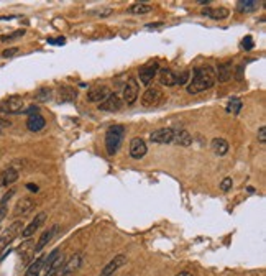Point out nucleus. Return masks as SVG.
<instances>
[{
  "label": "nucleus",
  "mask_w": 266,
  "mask_h": 276,
  "mask_svg": "<svg viewBox=\"0 0 266 276\" xmlns=\"http://www.w3.org/2000/svg\"><path fill=\"white\" fill-rule=\"evenodd\" d=\"M138 99V82L135 77H128V81L123 89V102L127 105H133Z\"/></svg>",
  "instance_id": "obj_8"
},
{
  "label": "nucleus",
  "mask_w": 266,
  "mask_h": 276,
  "mask_svg": "<svg viewBox=\"0 0 266 276\" xmlns=\"http://www.w3.org/2000/svg\"><path fill=\"white\" fill-rule=\"evenodd\" d=\"M160 71V66H158L156 61H151V63L145 64L140 67V81L143 86H150V82L153 81V77L156 76V72Z\"/></svg>",
  "instance_id": "obj_9"
},
{
  "label": "nucleus",
  "mask_w": 266,
  "mask_h": 276,
  "mask_svg": "<svg viewBox=\"0 0 266 276\" xmlns=\"http://www.w3.org/2000/svg\"><path fill=\"white\" fill-rule=\"evenodd\" d=\"M21 109H23V99L20 95H10L3 102H0V114L5 115L21 114Z\"/></svg>",
  "instance_id": "obj_4"
},
{
  "label": "nucleus",
  "mask_w": 266,
  "mask_h": 276,
  "mask_svg": "<svg viewBox=\"0 0 266 276\" xmlns=\"http://www.w3.org/2000/svg\"><path fill=\"white\" fill-rule=\"evenodd\" d=\"M253 46H255V41H253L252 36H245V38H243V41H242V48L243 49L250 51V49H253Z\"/></svg>",
  "instance_id": "obj_35"
},
{
  "label": "nucleus",
  "mask_w": 266,
  "mask_h": 276,
  "mask_svg": "<svg viewBox=\"0 0 266 276\" xmlns=\"http://www.w3.org/2000/svg\"><path fill=\"white\" fill-rule=\"evenodd\" d=\"M158 72H160V82H161V86H166V87L176 86V72H173L171 69H161V71H158Z\"/></svg>",
  "instance_id": "obj_23"
},
{
  "label": "nucleus",
  "mask_w": 266,
  "mask_h": 276,
  "mask_svg": "<svg viewBox=\"0 0 266 276\" xmlns=\"http://www.w3.org/2000/svg\"><path fill=\"white\" fill-rule=\"evenodd\" d=\"M174 132H176V128H171V127L158 128V130H153L150 133V140L153 143H173Z\"/></svg>",
  "instance_id": "obj_7"
},
{
  "label": "nucleus",
  "mask_w": 266,
  "mask_h": 276,
  "mask_svg": "<svg viewBox=\"0 0 266 276\" xmlns=\"http://www.w3.org/2000/svg\"><path fill=\"white\" fill-rule=\"evenodd\" d=\"M258 140H260V143H265L266 142V127L265 125L260 127V130H258Z\"/></svg>",
  "instance_id": "obj_37"
},
{
  "label": "nucleus",
  "mask_w": 266,
  "mask_h": 276,
  "mask_svg": "<svg viewBox=\"0 0 266 276\" xmlns=\"http://www.w3.org/2000/svg\"><path fill=\"white\" fill-rule=\"evenodd\" d=\"M26 188L30 189L31 193H38V186H36V184H31V183H28V184H26Z\"/></svg>",
  "instance_id": "obj_40"
},
{
  "label": "nucleus",
  "mask_w": 266,
  "mask_h": 276,
  "mask_svg": "<svg viewBox=\"0 0 266 276\" xmlns=\"http://www.w3.org/2000/svg\"><path fill=\"white\" fill-rule=\"evenodd\" d=\"M112 12H114V10L112 8H97V10H90L89 13H92V15H95V16H100V18H104V16H109V15H112Z\"/></svg>",
  "instance_id": "obj_31"
},
{
  "label": "nucleus",
  "mask_w": 266,
  "mask_h": 276,
  "mask_svg": "<svg viewBox=\"0 0 266 276\" xmlns=\"http://www.w3.org/2000/svg\"><path fill=\"white\" fill-rule=\"evenodd\" d=\"M36 202L31 199V197H21V199L15 204L13 209V216L15 217H25L26 214H30L33 209H35Z\"/></svg>",
  "instance_id": "obj_11"
},
{
  "label": "nucleus",
  "mask_w": 266,
  "mask_h": 276,
  "mask_svg": "<svg viewBox=\"0 0 266 276\" xmlns=\"http://www.w3.org/2000/svg\"><path fill=\"white\" fill-rule=\"evenodd\" d=\"M230 77H232V63L230 61L219 64L217 71H216V79H219L220 82H227Z\"/></svg>",
  "instance_id": "obj_22"
},
{
  "label": "nucleus",
  "mask_w": 266,
  "mask_h": 276,
  "mask_svg": "<svg viewBox=\"0 0 266 276\" xmlns=\"http://www.w3.org/2000/svg\"><path fill=\"white\" fill-rule=\"evenodd\" d=\"M44 219H46V214L41 212V214H38V216L33 219V221L30 222L25 227V230H21V237H25V239H28V237H31L33 234L36 232V230L39 229V225H41L44 222Z\"/></svg>",
  "instance_id": "obj_16"
},
{
  "label": "nucleus",
  "mask_w": 266,
  "mask_h": 276,
  "mask_svg": "<svg viewBox=\"0 0 266 276\" xmlns=\"http://www.w3.org/2000/svg\"><path fill=\"white\" fill-rule=\"evenodd\" d=\"M10 125H12V123H10V120H5V118L0 117V130H2V128H8Z\"/></svg>",
  "instance_id": "obj_38"
},
{
  "label": "nucleus",
  "mask_w": 266,
  "mask_h": 276,
  "mask_svg": "<svg viewBox=\"0 0 266 276\" xmlns=\"http://www.w3.org/2000/svg\"><path fill=\"white\" fill-rule=\"evenodd\" d=\"M25 35V30H16V31H13L12 35H5V36H2L0 39L2 41H12V39H15V38H21Z\"/></svg>",
  "instance_id": "obj_32"
},
{
  "label": "nucleus",
  "mask_w": 266,
  "mask_h": 276,
  "mask_svg": "<svg viewBox=\"0 0 266 276\" xmlns=\"http://www.w3.org/2000/svg\"><path fill=\"white\" fill-rule=\"evenodd\" d=\"M232 186H234V181H232V178H224L222 183H220V189L224 191V193H229L232 189Z\"/></svg>",
  "instance_id": "obj_33"
},
{
  "label": "nucleus",
  "mask_w": 266,
  "mask_h": 276,
  "mask_svg": "<svg viewBox=\"0 0 266 276\" xmlns=\"http://www.w3.org/2000/svg\"><path fill=\"white\" fill-rule=\"evenodd\" d=\"M58 230H59V225H53V227H51V229L44 230V232H43V235L39 237V240H38V245L35 247V249H33V250H35V253L41 252V250L44 249V247H46V245L49 244V242L53 240V237H54L56 234H58Z\"/></svg>",
  "instance_id": "obj_15"
},
{
  "label": "nucleus",
  "mask_w": 266,
  "mask_h": 276,
  "mask_svg": "<svg viewBox=\"0 0 266 276\" xmlns=\"http://www.w3.org/2000/svg\"><path fill=\"white\" fill-rule=\"evenodd\" d=\"M43 263H44V257H38L36 260L28 267V270L25 272V276H39V273L43 272Z\"/></svg>",
  "instance_id": "obj_25"
},
{
  "label": "nucleus",
  "mask_w": 266,
  "mask_h": 276,
  "mask_svg": "<svg viewBox=\"0 0 266 276\" xmlns=\"http://www.w3.org/2000/svg\"><path fill=\"white\" fill-rule=\"evenodd\" d=\"M216 69H214L212 66H201L197 67V69L194 71V76H192V79L188 82V92L189 94H201L204 91H209V89L214 87V84H216Z\"/></svg>",
  "instance_id": "obj_1"
},
{
  "label": "nucleus",
  "mask_w": 266,
  "mask_h": 276,
  "mask_svg": "<svg viewBox=\"0 0 266 276\" xmlns=\"http://www.w3.org/2000/svg\"><path fill=\"white\" fill-rule=\"evenodd\" d=\"M15 194V191L13 189H10L7 194H5L2 197V201H0V222L3 221V217L7 216V204H8V201L12 199V196Z\"/></svg>",
  "instance_id": "obj_29"
},
{
  "label": "nucleus",
  "mask_w": 266,
  "mask_h": 276,
  "mask_svg": "<svg viewBox=\"0 0 266 276\" xmlns=\"http://www.w3.org/2000/svg\"><path fill=\"white\" fill-rule=\"evenodd\" d=\"M146 151H148V148H146V143L143 138L137 137L130 142V156H132L133 160H141V158L146 155Z\"/></svg>",
  "instance_id": "obj_13"
},
{
  "label": "nucleus",
  "mask_w": 266,
  "mask_h": 276,
  "mask_svg": "<svg viewBox=\"0 0 266 276\" xmlns=\"http://www.w3.org/2000/svg\"><path fill=\"white\" fill-rule=\"evenodd\" d=\"M125 137V127L123 125H112L105 133V148L109 155H115Z\"/></svg>",
  "instance_id": "obj_2"
},
{
  "label": "nucleus",
  "mask_w": 266,
  "mask_h": 276,
  "mask_svg": "<svg viewBox=\"0 0 266 276\" xmlns=\"http://www.w3.org/2000/svg\"><path fill=\"white\" fill-rule=\"evenodd\" d=\"M151 10L153 7L150 3H133L132 7L128 8V12L133 15H145V13H150Z\"/></svg>",
  "instance_id": "obj_28"
},
{
  "label": "nucleus",
  "mask_w": 266,
  "mask_h": 276,
  "mask_svg": "<svg viewBox=\"0 0 266 276\" xmlns=\"http://www.w3.org/2000/svg\"><path fill=\"white\" fill-rule=\"evenodd\" d=\"M229 13H230L229 8H225V7L206 8V10H202V15H204V16H209V18H212V20H224V18H227Z\"/></svg>",
  "instance_id": "obj_21"
},
{
  "label": "nucleus",
  "mask_w": 266,
  "mask_h": 276,
  "mask_svg": "<svg viewBox=\"0 0 266 276\" xmlns=\"http://www.w3.org/2000/svg\"><path fill=\"white\" fill-rule=\"evenodd\" d=\"M242 107H243V102L239 97H232L229 100L227 107H225V110H227L229 114H232V115H239L242 112Z\"/></svg>",
  "instance_id": "obj_27"
},
{
  "label": "nucleus",
  "mask_w": 266,
  "mask_h": 276,
  "mask_svg": "<svg viewBox=\"0 0 266 276\" xmlns=\"http://www.w3.org/2000/svg\"><path fill=\"white\" fill-rule=\"evenodd\" d=\"M173 143H176L179 146H191L192 145V135L188 130H184V128H176Z\"/></svg>",
  "instance_id": "obj_18"
},
{
  "label": "nucleus",
  "mask_w": 266,
  "mask_h": 276,
  "mask_svg": "<svg viewBox=\"0 0 266 276\" xmlns=\"http://www.w3.org/2000/svg\"><path fill=\"white\" fill-rule=\"evenodd\" d=\"M49 97H51V91L48 87H41L36 92V99L41 100V102H46V100H49Z\"/></svg>",
  "instance_id": "obj_30"
},
{
  "label": "nucleus",
  "mask_w": 266,
  "mask_h": 276,
  "mask_svg": "<svg viewBox=\"0 0 266 276\" xmlns=\"http://www.w3.org/2000/svg\"><path fill=\"white\" fill-rule=\"evenodd\" d=\"M64 41H66L64 38H58V39H53V38H51V39H48V43H51V44H63Z\"/></svg>",
  "instance_id": "obj_39"
},
{
  "label": "nucleus",
  "mask_w": 266,
  "mask_h": 276,
  "mask_svg": "<svg viewBox=\"0 0 266 276\" xmlns=\"http://www.w3.org/2000/svg\"><path fill=\"white\" fill-rule=\"evenodd\" d=\"M110 94H112L110 89L107 86H104V84H100V86H92L87 92V102L99 105L100 102H104Z\"/></svg>",
  "instance_id": "obj_6"
},
{
  "label": "nucleus",
  "mask_w": 266,
  "mask_h": 276,
  "mask_svg": "<svg viewBox=\"0 0 266 276\" xmlns=\"http://www.w3.org/2000/svg\"><path fill=\"white\" fill-rule=\"evenodd\" d=\"M176 276H192V275H191L189 272H181V273H178Z\"/></svg>",
  "instance_id": "obj_41"
},
{
  "label": "nucleus",
  "mask_w": 266,
  "mask_h": 276,
  "mask_svg": "<svg viewBox=\"0 0 266 276\" xmlns=\"http://www.w3.org/2000/svg\"><path fill=\"white\" fill-rule=\"evenodd\" d=\"M21 230H23V222L21 221H16L13 224H10L8 229L3 230V234L0 235V255H2L3 250L7 249V247L16 239V237L21 234Z\"/></svg>",
  "instance_id": "obj_3"
},
{
  "label": "nucleus",
  "mask_w": 266,
  "mask_h": 276,
  "mask_svg": "<svg viewBox=\"0 0 266 276\" xmlns=\"http://www.w3.org/2000/svg\"><path fill=\"white\" fill-rule=\"evenodd\" d=\"M18 51H20V49L16 48V46H13V48H7V49H5V51L2 53V56H3V58H12V56L18 54Z\"/></svg>",
  "instance_id": "obj_36"
},
{
  "label": "nucleus",
  "mask_w": 266,
  "mask_h": 276,
  "mask_svg": "<svg viewBox=\"0 0 266 276\" xmlns=\"http://www.w3.org/2000/svg\"><path fill=\"white\" fill-rule=\"evenodd\" d=\"M100 112H118L123 107V100L118 97L117 94H110L104 102H100L99 105Z\"/></svg>",
  "instance_id": "obj_12"
},
{
  "label": "nucleus",
  "mask_w": 266,
  "mask_h": 276,
  "mask_svg": "<svg viewBox=\"0 0 266 276\" xmlns=\"http://www.w3.org/2000/svg\"><path fill=\"white\" fill-rule=\"evenodd\" d=\"M16 179H18V171L12 166L0 173V186H10V184H13Z\"/></svg>",
  "instance_id": "obj_20"
},
{
  "label": "nucleus",
  "mask_w": 266,
  "mask_h": 276,
  "mask_svg": "<svg viewBox=\"0 0 266 276\" xmlns=\"http://www.w3.org/2000/svg\"><path fill=\"white\" fill-rule=\"evenodd\" d=\"M125 263H127V257L125 255H117V257H114V260H112L110 263L105 265L104 270H102L99 276H112L118 268L123 267Z\"/></svg>",
  "instance_id": "obj_14"
},
{
  "label": "nucleus",
  "mask_w": 266,
  "mask_h": 276,
  "mask_svg": "<svg viewBox=\"0 0 266 276\" xmlns=\"http://www.w3.org/2000/svg\"><path fill=\"white\" fill-rule=\"evenodd\" d=\"M58 95H59V100H67V102H71V100H74L77 97V92L71 86H63L58 89Z\"/></svg>",
  "instance_id": "obj_26"
},
{
  "label": "nucleus",
  "mask_w": 266,
  "mask_h": 276,
  "mask_svg": "<svg viewBox=\"0 0 266 276\" xmlns=\"http://www.w3.org/2000/svg\"><path fill=\"white\" fill-rule=\"evenodd\" d=\"M211 148H212V151L216 153L217 156H225L229 153V142L227 140H224V138H214L212 142H211Z\"/></svg>",
  "instance_id": "obj_19"
},
{
  "label": "nucleus",
  "mask_w": 266,
  "mask_h": 276,
  "mask_svg": "<svg viewBox=\"0 0 266 276\" xmlns=\"http://www.w3.org/2000/svg\"><path fill=\"white\" fill-rule=\"evenodd\" d=\"M44 125H46V120H44V117L39 115V114L30 115V117H28V120H26V128L30 132H39V130H43Z\"/></svg>",
  "instance_id": "obj_17"
},
{
  "label": "nucleus",
  "mask_w": 266,
  "mask_h": 276,
  "mask_svg": "<svg viewBox=\"0 0 266 276\" xmlns=\"http://www.w3.org/2000/svg\"><path fill=\"white\" fill-rule=\"evenodd\" d=\"M81 263H82L81 253H74L72 257H69L67 260H64L63 267H61V270H59V275L61 276H67V275L74 273L76 270L81 268Z\"/></svg>",
  "instance_id": "obj_10"
},
{
  "label": "nucleus",
  "mask_w": 266,
  "mask_h": 276,
  "mask_svg": "<svg viewBox=\"0 0 266 276\" xmlns=\"http://www.w3.org/2000/svg\"><path fill=\"white\" fill-rule=\"evenodd\" d=\"M188 82H189V72L188 71L181 72V74H176V84L183 86V84H188Z\"/></svg>",
  "instance_id": "obj_34"
},
{
  "label": "nucleus",
  "mask_w": 266,
  "mask_h": 276,
  "mask_svg": "<svg viewBox=\"0 0 266 276\" xmlns=\"http://www.w3.org/2000/svg\"><path fill=\"white\" fill-rule=\"evenodd\" d=\"M258 7H260V2H255V0H240V2H237V10L240 13L255 12Z\"/></svg>",
  "instance_id": "obj_24"
},
{
  "label": "nucleus",
  "mask_w": 266,
  "mask_h": 276,
  "mask_svg": "<svg viewBox=\"0 0 266 276\" xmlns=\"http://www.w3.org/2000/svg\"><path fill=\"white\" fill-rule=\"evenodd\" d=\"M163 100H165V94L160 87H148L143 97H141V105L146 107V109H153V107L163 104Z\"/></svg>",
  "instance_id": "obj_5"
}]
</instances>
